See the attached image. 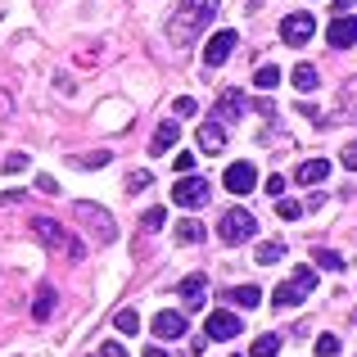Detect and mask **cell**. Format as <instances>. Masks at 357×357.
<instances>
[{
	"label": "cell",
	"mask_w": 357,
	"mask_h": 357,
	"mask_svg": "<svg viewBox=\"0 0 357 357\" xmlns=\"http://www.w3.org/2000/svg\"><path fill=\"white\" fill-rule=\"evenodd\" d=\"M213 14H218V0H185V5L172 14V23H167L172 45H190L195 36H199L204 27L213 23Z\"/></svg>",
	"instance_id": "6da1fadb"
},
{
	"label": "cell",
	"mask_w": 357,
	"mask_h": 357,
	"mask_svg": "<svg viewBox=\"0 0 357 357\" xmlns=\"http://www.w3.org/2000/svg\"><path fill=\"white\" fill-rule=\"evenodd\" d=\"M253 231H258V218H253L249 208H227L222 222H218L222 244H244V240H253Z\"/></svg>",
	"instance_id": "7a4b0ae2"
},
{
	"label": "cell",
	"mask_w": 357,
	"mask_h": 357,
	"mask_svg": "<svg viewBox=\"0 0 357 357\" xmlns=\"http://www.w3.org/2000/svg\"><path fill=\"white\" fill-rule=\"evenodd\" d=\"M208 195H213V185L195 172H181V181L172 185V204H181V208H204Z\"/></svg>",
	"instance_id": "3957f363"
},
{
	"label": "cell",
	"mask_w": 357,
	"mask_h": 357,
	"mask_svg": "<svg viewBox=\"0 0 357 357\" xmlns=\"http://www.w3.org/2000/svg\"><path fill=\"white\" fill-rule=\"evenodd\" d=\"M77 222H82V227H91V236H96L100 244H114V236H118V222L109 218L100 204H77Z\"/></svg>",
	"instance_id": "277c9868"
},
{
	"label": "cell",
	"mask_w": 357,
	"mask_h": 357,
	"mask_svg": "<svg viewBox=\"0 0 357 357\" xmlns=\"http://www.w3.org/2000/svg\"><path fill=\"white\" fill-rule=\"evenodd\" d=\"M32 231H36L45 244H50V249H73V253H82V240L68 236V231H63L54 218H32Z\"/></svg>",
	"instance_id": "5b68a950"
},
{
	"label": "cell",
	"mask_w": 357,
	"mask_h": 357,
	"mask_svg": "<svg viewBox=\"0 0 357 357\" xmlns=\"http://www.w3.org/2000/svg\"><path fill=\"white\" fill-rule=\"evenodd\" d=\"M312 32H317L312 14H289L285 23H280V41H285V45H307V41H312Z\"/></svg>",
	"instance_id": "8992f818"
},
{
	"label": "cell",
	"mask_w": 357,
	"mask_h": 357,
	"mask_svg": "<svg viewBox=\"0 0 357 357\" xmlns=\"http://www.w3.org/2000/svg\"><path fill=\"white\" fill-rule=\"evenodd\" d=\"M222 185H227L231 195H249V190H258V167H253V163H231V167H227V176H222Z\"/></svg>",
	"instance_id": "52a82bcc"
},
{
	"label": "cell",
	"mask_w": 357,
	"mask_h": 357,
	"mask_svg": "<svg viewBox=\"0 0 357 357\" xmlns=\"http://www.w3.org/2000/svg\"><path fill=\"white\" fill-rule=\"evenodd\" d=\"M231 50H236V32H231V27H222V32L204 45V63H208V68H222V63L231 59Z\"/></svg>",
	"instance_id": "ba28073f"
},
{
	"label": "cell",
	"mask_w": 357,
	"mask_h": 357,
	"mask_svg": "<svg viewBox=\"0 0 357 357\" xmlns=\"http://www.w3.org/2000/svg\"><path fill=\"white\" fill-rule=\"evenodd\" d=\"M244 331V321L236 312H227V307H218V312H208V340H236Z\"/></svg>",
	"instance_id": "9c48e42d"
},
{
	"label": "cell",
	"mask_w": 357,
	"mask_h": 357,
	"mask_svg": "<svg viewBox=\"0 0 357 357\" xmlns=\"http://www.w3.org/2000/svg\"><path fill=\"white\" fill-rule=\"evenodd\" d=\"M326 41L335 45V50H349V45L357 41V18H349V14H340L331 23V32H326Z\"/></svg>",
	"instance_id": "30bf717a"
},
{
	"label": "cell",
	"mask_w": 357,
	"mask_h": 357,
	"mask_svg": "<svg viewBox=\"0 0 357 357\" xmlns=\"http://www.w3.org/2000/svg\"><path fill=\"white\" fill-rule=\"evenodd\" d=\"M204 289H208V280H204L199 271H195V276H185V280H181V289H176V294H181L185 312H199V307H204Z\"/></svg>",
	"instance_id": "8fae6325"
},
{
	"label": "cell",
	"mask_w": 357,
	"mask_h": 357,
	"mask_svg": "<svg viewBox=\"0 0 357 357\" xmlns=\"http://www.w3.org/2000/svg\"><path fill=\"white\" fill-rule=\"evenodd\" d=\"M149 331H154L158 340H181L185 335V317L181 312H158L154 321H149Z\"/></svg>",
	"instance_id": "7c38bea8"
},
{
	"label": "cell",
	"mask_w": 357,
	"mask_h": 357,
	"mask_svg": "<svg viewBox=\"0 0 357 357\" xmlns=\"http://www.w3.org/2000/svg\"><path fill=\"white\" fill-rule=\"evenodd\" d=\"M294 181H303V185H321V181H331V158H307V163H298Z\"/></svg>",
	"instance_id": "4fadbf2b"
},
{
	"label": "cell",
	"mask_w": 357,
	"mask_h": 357,
	"mask_svg": "<svg viewBox=\"0 0 357 357\" xmlns=\"http://www.w3.org/2000/svg\"><path fill=\"white\" fill-rule=\"evenodd\" d=\"M199 145L208 149V154H222V149H227V127H222V122H204L199 127Z\"/></svg>",
	"instance_id": "5bb4252c"
},
{
	"label": "cell",
	"mask_w": 357,
	"mask_h": 357,
	"mask_svg": "<svg viewBox=\"0 0 357 357\" xmlns=\"http://www.w3.org/2000/svg\"><path fill=\"white\" fill-rule=\"evenodd\" d=\"M240 114H244V96H240L236 86H227V91L218 96V122H222V118L231 122V118H240Z\"/></svg>",
	"instance_id": "9a60e30c"
},
{
	"label": "cell",
	"mask_w": 357,
	"mask_h": 357,
	"mask_svg": "<svg viewBox=\"0 0 357 357\" xmlns=\"http://www.w3.org/2000/svg\"><path fill=\"white\" fill-rule=\"evenodd\" d=\"M222 298L227 303H236V307H258L262 303V294L253 285H236V289H222Z\"/></svg>",
	"instance_id": "2e32d148"
},
{
	"label": "cell",
	"mask_w": 357,
	"mask_h": 357,
	"mask_svg": "<svg viewBox=\"0 0 357 357\" xmlns=\"http://www.w3.org/2000/svg\"><path fill=\"white\" fill-rule=\"evenodd\" d=\"M176 136H181V131H176V122H163V127L154 131V145H149V154H167V149L176 145Z\"/></svg>",
	"instance_id": "e0dca14e"
},
{
	"label": "cell",
	"mask_w": 357,
	"mask_h": 357,
	"mask_svg": "<svg viewBox=\"0 0 357 357\" xmlns=\"http://www.w3.org/2000/svg\"><path fill=\"white\" fill-rule=\"evenodd\" d=\"M303 298H307L303 289H298L294 280H285V285H280L276 294H271V303H276V307H294V303H303Z\"/></svg>",
	"instance_id": "ac0fdd59"
},
{
	"label": "cell",
	"mask_w": 357,
	"mask_h": 357,
	"mask_svg": "<svg viewBox=\"0 0 357 357\" xmlns=\"http://www.w3.org/2000/svg\"><path fill=\"white\" fill-rule=\"evenodd\" d=\"M50 312H54V289L41 285V294L32 298V317H36V321H50Z\"/></svg>",
	"instance_id": "d6986e66"
},
{
	"label": "cell",
	"mask_w": 357,
	"mask_h": 357,
	"mask_svg": "<svg viewBox=\"0 0 357 357\" xmlns=\"http://www.w3.org/2000/svg\"><path fill=\"white\" fill-rule=\"evenodd\" d=\"M253 258H258L262 267H271V262L285 258V244H280V240H267V244H258V253H253Z\"/></svg>",
	"instance_id": "ffe728a7"
},
{
	"label": "cell",
	"mask_w": 357,
	"mask_h": 357,
	"mask_svg": "<svg viewBox=\"0 0 357 357\" xmlns=\"http://www.w3.org/2000/svg\"><path fill=\"white\" fill-rule=\"evenodd\" d=\"M294 86L298 91H317V86H321V77H317L312 63H298V68H294Z\"/></svg>",
	"instance_id": "44dd1931"
},
{
	"label": "cell",
	"mask_w": 357,
	"mask_h": 357,
	"mask_svg": "<svg viewBox=\"0 0 357 357\" xmlns=\"http://www.w3.org/2000/svg\"><path fill=\"white\" fill-rule=\"evenodd\" d=\"M249 353H253V357H276V353H280V335H258Z\"/></svg>",
	"instance_id": "7402d4cb"
},
{
	"label": "cell",
	"mask_w": 357,
	"mask_h": 357,
	"mask_svg": "<svg viewBox=\"0 0 357 357\" xmlns=\"http://www.w3.org/2000/svg\"><path fill=\"white\" fill-rule=\"evenodd\" d=\"M176 240H181V244H199V240H204V227H199L195 218H185L181 227H176Z\"/></svg>",
	"instance_id": "603a6c76"
},
{
	"label": "cell",
	"mask_w": 357,
	"mask_h": 357,
	"mask_svg": "<svg viewBox=\"0 0 357 357\" xmlns=\"http://www.w3.org/2000/svg\"><path fill=\"white\" fill-rule=\"evenodd\" d=\"M312 262H317V267H326V271H344V253H331V249H317Z\"/></svg>",
	"instance_id": "cb8c5ba5"
},
{
	"label": "cell",
	"mask_w": 357,
	"mask_h": 357,
	"mask_svg": "<svg viewBox=\"0 0 357 357\" xmlns=\"http://www.w3.org/2000/svg\"><path fill=\"white\" fill-rule=\"evenodd\" d=\"M114 326H118V335H136L140 331V317L131 312V307H122V312L114 317Z\"/></svg>",
	"instance_id": "d4e9b609"
},
{
	"label": "cell",
	"mask_w": 357,
	"mask_h": 357,
	"mask_svg": "<svg viewBox=\"0 0 357 357\" xmlns=\"http://www.w3.org/2000/svg\"><path fill=\"white\" fill-rule=\"evenodd\" d=\"M253 82H258L262 91H271V86H276V82H280V68H276V63H262V68L253 73Z\"/></svg>",
	"instance_id": "484cf974"
},
{
	"label": "cell",
	"mask_w": 357,
	"mask_h": 357,
	"mask_svg": "<svg viewBox=\"0 0 357 357\" xmlns=\"http://www.w3.org/2000/svg\"><path fill=\"white\" fill-rule=\"evenodd\" d=\"M276 213H280L285 222H298V218H303V204H298V199H285V195H280V199H276Z\"/></svg>",
	"instance_id": "4316f807"
},
{
	"label": "cell",
	"mask_w": 357,
	"mask_h": 357,
	"mask_svg": "<svg viewBox=\"0 0 357 357\" xmlns=\"http://www.w3.org/2000/svg\"><path fill=\"white\" fill-rule=\"evenodd\" d=\"M340 335H321V340H317V357H340Z\"/></svg>",
	"instance_id": "83f0119b"
},
{
	"label": "cell",
	"mask_w": 357,
	"mask_h": 357,
	"mask_svg": "<svg viewBox=\"0 0 357 357\" xmlns=\"http://www.w3.org/2000/svg\"><path fill=\"white\" fill-rule=\"evenodd\" d=\"M163 222H167V213H163V208H149L145 218H140V227H145L149 236H154V231H163Z\"/></svg>",
	"instance_id": "f1b7e54d"
},
{
	"label": "cell",
	"mask_w": 357,
	"mask_h": 357,
	"mask_svg": "<svg viewBox=\"0 0 357 357\" xmlns=\"http://www.w3.org/2000/svg\"><path fill=\"white\" fill-rule=\"evenodd\" d=\"M289 280H294V285H298V289L307 294V289L317 285V271H312V267H294V276H289Z\"/></svg>",
	"instance_id": "f546056e"
},
{
	"label": "cell",
	"mask_w": 357,
	"mask_h": 357,
	"mask_svg": "<svg viewBox=\"0 0 357 357\" xmlns=\"http://www.w3.org/2000/svg\"><path fill=\"white\" fill-rule=\"evenodd\" d=\"M73 163H82V167H105V163H109V149H91V154L73 158Z\"/></svg>",
	"instance_id": "4dcf8cb0"
},
{
	"label": "cell",
	"mask_w": 357,
	"mask_h": 357,
	"mask_svg": "<svg viewBox=\"0 0 357 357\" xmlns=\"http://www.w3.org/2000/svg\"><path fill=\"white\" fill-rule=\"evenodd\" d=\"M172 109H176V118H195V114H199V105H195L190 96H181V100H176Z\"/></svg>",
	"instance_id": "1f68e13d"
},
{
	"label": "cell",
	"mask_w": 357,
	"mask_h": 357,
	"mask_svg": "<svg viewBox=\"0 0 357 357\" xmlns=\"http://www.w3.org/2000/svg\"><path fill=\"white\" fill-rule=\"evenodd\" d=\"M340 163L349 167V172H357V140H349V145H344V154H340Z\"/></svg>",
	"instance_id": "d6a6232c"
},
{
	"label": "cell",
	"mask_w": 357,
	"mask_h": 357,
	"mask_svg": "<svg viewBox=\"0 0 357 357\" xmlns=\"http://www.w3.org/2000/svg\"><path fill=\"white\" fill-rule=\"evenodd\" d=\"M145 185H149V172H131V176H127V190H131V195H140Z\"/></svg>",
	"instance_id": "836d02e7"
},
{
	"label": "cell",
	"mask_w": 357,
	"mask_h": 357,
	"mask_svg": "<svg viewBox=\"0 0 357 357\" xmlns=\"http://www.w3.org/2000/svg\"><path fill=\"white\" fill-rule=\"evenodd\" d=\"M262 185H267V195H271V199H280V195H285V176H267Z\"/></svg>",
	"instance_id": "e575fe53"
},
{
	"label": "cell",
	"mask_w": 357,
	"mask_h": 357,
	"mask_svg": "<svg viewBox=\"0 0 357 357\" xmlns=\"http://www.w3.org/2000/svg\"><path fill=\"white\" fill-rule=\"evenodd\" d=\"M23 167H27V154H9L5 158V172H23Z\"/></svg>",
	"instance_id": "d590c367"
},
{
	"label": "cell",
	"mask_w": 357,
	"mask_h": 357,
	"mask_svg": "<svg viewBox=\"0 0 357 357\" xmlns=\"http://www.w3.org/2000/svg\"><path fill=\"white\" fill-rule=\"evenodd\" d=\"M36 190H45V195H59V181H54V176H36Z\"/></svg>",
	"instance_id": "8d00e7d4"
},
{
	"label": "cell",
	"mask_w": 357,
	"mask_h": 357,
	"mask_svg": "<svg viewBox=\"0 0 357 357\" xmlns=\"http://www.w3.org/2000/svg\"><path fill=\"white\" fill-rule=\"evenodd\" d=\"M100 357H127V349H122V344H114V340H109L105 349H100Z\"/></svg>",
	"instance_id": "74e56055"
},
{
	"label": "cell",
	"mask_w": 357,
	"mask_h": 357,
	"mask_svg": "<svg viewBox=\"0 0 357 357\" xmlns=\"http://www.w3.org/2000/svg\"><path fill=\"white\" fill-rule=\"evenodd\" d=\"M176 172H195V154H176Z\"/></svg>",
	"instance_id": "f35d334b"
},
{
	"label": "cell",
	"mask_w": 357,
	"mask_h": 357,
	"mask_svg": "<svg viewBox=\"0 0 357 357\" xmlns=\"http://www.w3.org/2000/svg\"><path fill=\"white\" fill-rule=\"evenodd\" d=\"M54 86H59L63 96H73V77H68V73H59V77H54Z\"/></svg>",
	"instance_id": "ab89813d"
},
{
	"label": "cell",
	"mask_w": 357,
	"mask_h": 357,
	"mask_svg": "<svg viewBox=\"0 0 357 357\" xmlns=\"http://www.w3.org/2000/svg\"><path fill=\"white\" fill-rule=\"evenodd\" d=\"M349 9H353V0H335V5H331V14L340 18V14H349Z\"/></svg>",
	"instance_id": "60d3db41"
},
{
	"label": "cell",
	"mask_w": 357,
	"mask_h": 357,
	"mask_svg": "<svg viewBox=\"0 0 357 357\" xmlns=\"http://www.w3.org/2000/svg\"><path fill=\"white\" fill-rule=\"evenodd\" d=\"M9 105H14V100H9V96H0V118L9 114Z\"/></svg>",
	"instance_id": "b9f144b4"
},
{
	"label": "cell",
	"mask_w": 357,
	"mask_h": 357,
	"mask_svg": "<svg viewBox=\"0 0 357 357\" xmlns=\"http://www.w3.org/2000/svg\"><path fill=\"white\" fill-rule=\"evenodd\" d=\"M145 357H172V353H163V349H145Z\"/></svg>",
	"instance_id": "7bdbcfd3"
}]
</instances>
